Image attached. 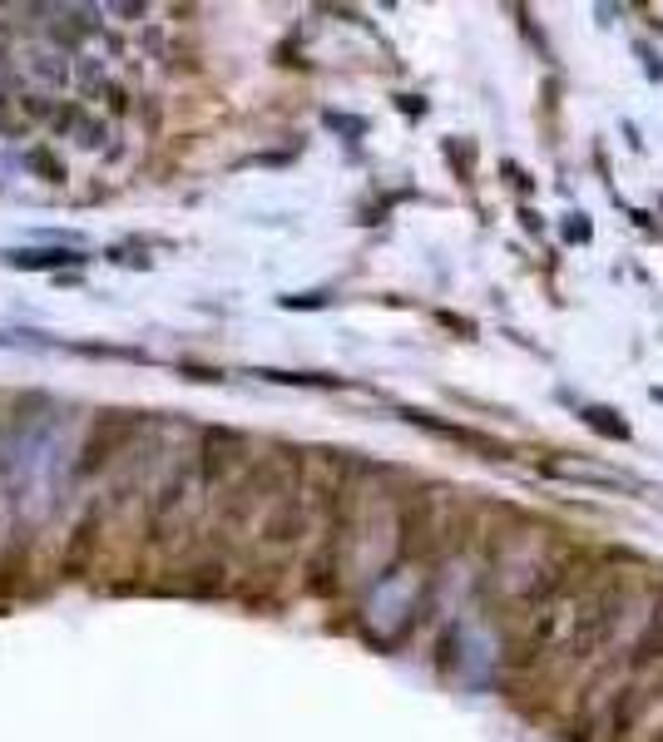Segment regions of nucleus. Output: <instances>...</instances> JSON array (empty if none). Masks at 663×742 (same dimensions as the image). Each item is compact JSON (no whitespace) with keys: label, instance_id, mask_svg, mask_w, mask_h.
<instances>
[{"label":"nucleus","instance_id":"f257e3e1","mask_svg":"<svg viewBox=\"0 0 663 742\" xmlns=\"http://www.w3.org/2000/svg\"><path fill=\"white\" fill-rule=\"evenodd\" d=\"M140 430H144V416H134V411H99V416L89 421L85 441H80L70 475H75V481H95V475H105L129 446L140 441Z\"/></svg>","mask_w":663,"mask_h":742},{"label":"nucleus","instance_id":"f03ea898","mask_svg":"<svg viewBox=\"0 0 663 742\" xmlns=\"http://www.w3.org/2000/svg\"><path fill=\"white\" fill-rule=\"evenodd\" d=\"M45 130L55 134V139H64V144H75V149H99V144L109 139V130H105V119L95 114L89 105H80V99H60L55 105V114H50V124Z\"/></svg>","mask_w":663,"mask_h":742},{"label":"nucleus","instance_id":"7ed1b4c3","mask_svg":"<svg viewBox=\"0 0 663 742\" xmlns=\"http://www.w3.org/2000/svg\"><path fill=\"white\" fill-rule=\"evenodd\" d=\"M55 15H60V21H50L45 31H50V40L60 45V54H75L80 45H89L99 31H105V21H99L95 5H80V11L70 5V11H55Z\"/></svg>","mask_w":663,"mask_h":742},{"label":"nucleus","instance_id":"20e7f679","mask_svg":"<svg viewBox=\"0 0 663 742\" xmlns=\"http://www.w3.org/2000/svg\"><path fill=\"white\" fill-rule=\"evenodd\" d=\"M5 263L21 272H64V268H80L85 258H80L75 247H11Z\"/></svg>","mask_w":663,"mask_h":742},{"label":"nucleus","instance_id":"39448f33","mask_svg":"<svg viewBox=\"0 0 663 742\" xmlns=\"http://www.w3.org/2000/svg\"><path fill=\"white\" fill-rule=\"evenodd\" d=\"M31 75L40 80L45 89H64L70 80H75V65H70V54L50 50V54H35V60H31Z\"/></svg>","mask_w":663,"mask_h":742},{"label":"nucleus","instance_id":"423d86ee","mask_svg":"<svg viewBox=\"0 0 663 742\" xmlns=\"http://www.w3.org/2000/svg\"><path fill=\"white\" fill-rule=\"evenodd\" d=\"M25 134H35V130L25 124L21 99H15V95H0V139H25Z\"/></svg>","mask_w":663,"mask_h":742},{"label":"nucleus","instance_id":"0eeeda50","mask_svg":"<svg viewBox=\"0 0 663 742\" xmlns=\"http://www.w3.org/2000/svg\"><path fill=\"white\" fill-rule=\"evenodd\" d=\"M25 163H31L35 173H50L45 183H64V179H70V169H64V163L55 159V149H45V144H35V149L25 154Z\"/></svg>","mask_w":663,"mask_h":742},{"label":"nucleus","instance_id":"6e6552de","mask_svg":"<svg viewBox=\"0 0 663 742\" xmlns=\"http://www.w3.org/2000/svg\"><path fill=\"white\" fill-rule=\"evenodd\" d=\"M0 342H11V337H5V332H0Z\"/></svg>","mask_w":663,"mask_h":742}]
</instances>
